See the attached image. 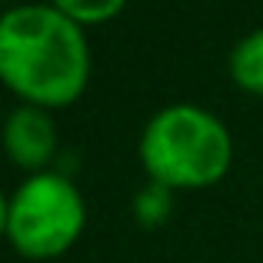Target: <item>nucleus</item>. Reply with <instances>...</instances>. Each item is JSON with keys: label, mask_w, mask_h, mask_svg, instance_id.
Listing matches in <instances>:
<instances>
[{"label": "nucleus", "mask_w": 263, "mask_h": 263, "mask_svg": "<svg viewBox=\"0 0 263 263\" xmlns=\"http://www.w3.org/2000/svg\"><path fill=\"white\" fill-rule=\"evenodd\" d=\"M0 80L37 107H64L90 80V44L53 4H17L0 13Z\"/></svg>", "instance_id": "nucleus-1"}, {"label": "nucleus", "mask_w": 263, "mask_h": 263, "mask_svg": "<svg viewBox=\"0 0 263 263\" xmlns=\"http://www.w3.org/2000/svg\"><path fill=\"white\" fill-rule=\"evenodd\" d=\"M137 154L150 180L170 190H197L230 170L233 140L217 114L180 100L160 107L143 123Z\"/></svg>", "instance_id": "nucleus-2"}, {"label": "nucleus", "mask_w": 263, "mask_h": 263, "mask_svg": "<svg viewBox=\"0 0 263 263\" xmlns=\"http://www.w3.org/2000/svg\"><path fill=\"white\" fill-rule=\"evenodd\" d=\"M87 206L77 183L60 170L30 174L10 193L7 240L30 260H50L67 253L84 233Z\"/></svg>", "instance_id": "nucleus-3"}, {"label": "nucleus", "mask_w": 263, "mask_h": 263, "mask_svg": "<svg viewBox=\"0 0 263 263\" xmlns=\"http://www.w3.org/2000/svg\"><path fill=\"white\" fill-rule=\"evenodd\" d=\"M4 150L20 170L44 174L57 154V120L47 107L17 103L4 120Z\"/></svg>", "instance_id": "nucleus-4"}, {"label": "nucleus", "mask_w": 263, "mask_h": 263, "mask_svg": "<svg viewBox=\"0 0 263 263\" xmlns=\"http://www.w3.org/2000/svg\"><path fill=\"white\" fill-rule=\"evenodd\" d=\"M227 70L240 90L263 97V27H253L230 47Z\"/></svg>", "instance_id": "nucleus-5"}, {"label": "nucleus", "mask_w": 263, "mask_h": 263, "mask_svg": "<svg viewBox=\"0 0 263 263\" xmlns=\"http://www.w3.org/2000/svg\"><path fill=\"white\" fill-rule=\"evenodd\" d=\"M170 210H174V190H170V186L157 183V180H147V183L137 190V197H134V217H137V223L160 227L163 220L170 217Z\"/></svg>", "instance_id": "nucleus-6"}, {"label": "nucleus", "mask_w": 263, "mask_h": 263, "mask_svg": "<svg viewBox=\"0 0 263 263\" xmlns=\"http://www.w3.org/2000/svg\"><path fill=\"white\" fill-rule=\"evenodd\" d=\"M50 4L84 27V24H100V20L117 17L127 0H50Z\"/></svg>", "instance_id": "nucleus-7"}, {"label": "nucleus", "mask_w": 263, "mask_h": 263, "mask_svg": "<svg viewBox=\"0 0 263 263\" xmlns=\"http://www.w3.org/2000/svg\"><path fill=\"white\" fill-rule=\"evenodd\" d=\"M7 213H10V197H4V190H0V237L7 233Z\"/></svg>", "instance_id": "nucleus-8"}, {"label": "nucleus", "mask_w": 263, "mask_h": 263, "mask_svg": "<svg viewBox=\"0 0 263 263\" xmlns=\"http://www.w3.org/2000/svg\"><path fill=\"white\" fill-rule=\"evenodd\" d=\"M0 13H4V10H0Z\"/></svg>", "instance_id": "nucleus-9"}]
</instances>
